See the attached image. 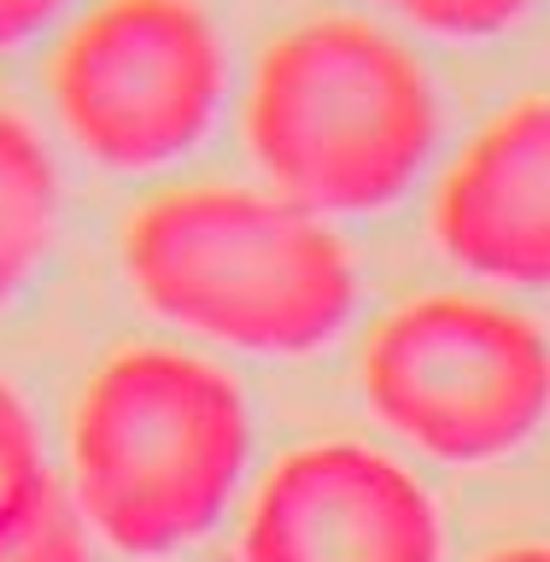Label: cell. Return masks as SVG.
Segmentation results:
<instances>
[{"label":"cell","instance_id":"cell-9","mask_svg":"<svg viewBox=\"0 0 550 562\" xmlns=\"http://www.w3.org/2000/svg\"><path fill=\"white\" fill-rule=\"evenodd\" d=\"M59 469H53L47 434L35 404L0 375V551L59 498Z\"/></svg>","mask_w":550,"mask_h":562},{"label":"cell","instance_id":"cell-1","mask_svg":"<svg viewBox=\"0 0 550 562\" xmlns=\"http://www.w3.org/2000/svg\"><path fill=\"white\" fill-rule=\"evenodd\" d=\"M258 416L228 358L182 340L117 346L65 416L59 486L123 562H176L217 539L258 481Z\"/></svg>","mask_w":550,"mask_h":562},{"label":"cell","instance_id":"cell-3","mask_svg":"<svg viewBox=\"0 0 550 562\" xmlns=\"http://www.w3.org/2000/svg\"><path fill=\"white\" fill-rule=\"evenodd\" d=\"M240 147L258 188L311 217H381L434 176L446 100L416 42L375 12L299 18L246 70Z\"/></svg>","mask_w":550,"mask_h":562},{"label":"cell","instance_id":"cell-12","mask_svg":"<svg viewBox=\"0 0 550 562\" xmlns=\"http://www.w3.org/2000/svg\"><path fill=\"white\" fill-rule=\"evenodd\" d=\"M70 18V0H0V59L35 47Z\"/></svg>","mask_w":550,"mask_h":562},{"label":"cell","instance_id":"cell-4","mask_svg":"<svg viewBox=\"0 0 550 562\" xmlns=\"http://www.w3.org/2000/svg\"><path fill=\"white\" fill-rule=\"evenodd\" d=\"M358 398L416 463L498 469L550 422V328L504 293H416L369 323Z\"/></svg>","mask_w":550,"mask_h":562},{"label":"cell","instance_id":"cell-10","mask_svg":"<svg viewBox=\"0 0 550 562\" xmlns=\"http://www.w3.org/2000/svg\"><path fill=\"white\" fill-rule=\"evenodd\" d=\"M381 24H393L411 42H446V47H486L504 42L534 18L539 0H369Z\"/></svg>","mask_w":550,"mask_h":562},{"label":"cell","instance_id":"cell-5","mask_svg":"<svg viewBox=\"0 0 550 562\" xmlns=\"http://www.w3.org/2000/svg\"><path fill=\"white\" fill-rule=\"evenodd\" d=\"M235 53L205 0H88L53 30L47 112L105 176H165L223 130Z\"/></svg>","mask_w":550,"mask_h":562},{"label":"cell","instance_id":"cell-2","mask_svg":"<svg viewBox=\"0 0 550 562\" xmlns=\"http://www.w3.org/2000/svg\"><path fill=\"white\" fill-rule=\"evenodd\" d=\"M135 305L211 358L299 363L358 328L363 270L340 223L258 182H176L117 235Z\"/></svg>","mask_w":550,"mask_h":562},{"label":"cell","instance_id":"cell-8","mask_svg":"<svg viewBox=\"0 0 550 562\" xmlns=\"http://www.w3.org/2000/svg\"><path fill=\"white\" fill-rule=\"evenodd\" d=\"M65 228V170L53 140L0 105V311L18 305L47 270Z\"/></svg>","mask_w":550,"mask_h":562},{"label":"cell","instance_id":"cell-7","mask_svg":"<svg viewBox=\"0 0 550 562\" xmlns=\"http://www.w3.org/2000/svg\"><path fill=\"white\" fill-rule=\"evenodd\" d=\"M434 252L481 293H550V88L463 135L428 193Z\"/></svg>","mask_w":550,"mask_h":562},{"label":"cell","instance_id":"cell-11","mask_svg":"<svg viewBox=\"0 0 550 562\" xmlns=\"http://www.w3.org/2000/svg\"><path fill=\"white\" fill-rule=\"evenodd\" d=\"M0 562H100V544L88 539L82 516L70 509V498L59 492V498H53L42 516H35L24 533L0 551Z\"/></svg>","mask_w":550,"mask_h":562},{"label":"cell","instance_id":"cell-13","mask_svg":"<svg viewBox=\"0 0 550 562\" xmlns=\"http://www.w3.org/2000/svg\"><path fill=\"white\" fill-rule=\"evenodd\" d=\"M481 562H550V544H504V551H492Z\"/></svg>","mask_w":550,"mask_h":562},{"label":"cell","instance_id":"cell-6","mask_svg":"<svg viewBox=\"0 0 550 562\" xmlns=\"http://www.w3.org/2000/svg\"><path fill=\"white\" fill-rule=\"evenodd\" d=\"M235 562H446V516L404 451L305 439L246 492Z\"/></svg>","mask_w":550,"mask_h":562}]
</instances>
